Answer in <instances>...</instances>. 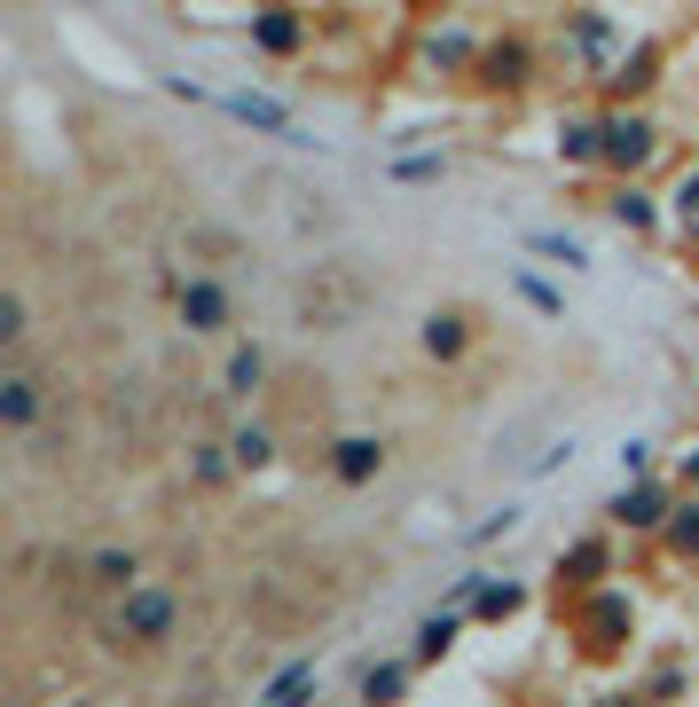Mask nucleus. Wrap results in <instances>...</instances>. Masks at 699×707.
<instances>
[{"instance_id":"f257e3e1","label":"nucleus","mask_w":699,"mask_h":707,"mask_svg":"<svg viewBox=\"0 0 699 707\" xmlns=\"http://www.w3.org/2000/svg\"><path fill=\"white\" fill-rule=\"evenodd\" d=\"M119 637L165 645V637H173V597H165V590H134V582H126V605H119Z\"/></svg>"},{"instance_id":"f03ea898","label":"nucleus","mask_w":699,"mask_h":707,"mask_svg":"<svg viewBox=\"0 0 699 707\" xmlns=\"http://www.w3.org/2000/svg\"><path fill=\"white\" fill-rule=\"evenodd\" d=\"M182 322L189 330H228V299H220V284H182Z\"/></svg>"},{"instance_id":"7ed1b4c3","label":"nucleus","mask_w":699,"mask_h":707,"mask_svg":"<svg viewBox=\"0 0 699 707\" xmlns=\"http://www.w3.org/2000/svg\"><path fill=\"white\" fill-rule=\"evenodd\" d=\"M0 417H9V424L24 432V424L40 417V378H24V370H17L9 386H0Z\"/></svg>"},{"instance_id":"20e7f679","label":"nucleus","mask_w":699,"mask_h":707,"mask_svg":"<svg viewBox=\"0 0 699 707\" xmlns=\"http://www.w3.org/2000/svg\"><path fill=\"white\" fill-rule=\"evenodd\" d=\"M645 150H652V134H645L637 119H629V126H605V157H621V165H637Z\"/></svg>"},{"instance_id":"39448f33","label":"nucleus","mask_w":699,"mask_h":707,"mask_svg":"<svg viewBox=\"0 0 699 707\" xmlns=\"http://www.w3.org/2000/svg\"><path fill=\"white\" fill-rule=\"evenodd\" d=\"M338 472H346V480H370V472H378V440H346Z\"/></svg>"},{"instance_id":"423d86ee","label":"nucleus","mask_w":699,"mask_h":707,"mask_svg":"<svg viewBox=\"0 0 699 707\" xmlns=\"http://www.w3.org/2000/svg\"><path fill=\"white\" fill-rule=\"evenodd\" d=\"M259 378H268V362H259V354H236V362H228V393H251Z\"/></svg>"},{"instance_id":"0eeeda50","label":"nucleus","mask_w":699,"mask_h":707,"mask_svg":"<svg viewBox=\"0 0 699 707\" xmlns=\"http://www.w3.org/2000/svg\"><path fill=\"white\" fill-rule=\"evenodd\" d=\"M95 582H111V590H119V582H134V559H119V551H103V559H95Z\"/></svg>"},{"instance_id":"6e6552de","label":"nucleus","mask_w":699,"mask_h":707,"mask_svg":"<svg viewBox=\"0 0 699 707\" xmlns=\"http://www.w3.org/2000/svg\"><path fill=\"white\" fill-rule=\"evenodd\" d=\"M228 449H236L244 464H268V432H236V440H228Z\"/></svg>"},{"instance_id":"1a4fd4ad","label":"nucleus","mask_w":699,"mask_h":707,"mask_svg":"<svg viewBox=\"0 0 699 707\" xmlns=\"http://www.w3.org/2000/svg\"><path fill=\"white\" fill-rule=\"evenodd\" d=\"M307 684H315V668H284V676L268 684V699H291V691H307Z\"/></svg>"},{"instance_id":"9d476101","label":"nucleus","mask_w":699,"mask_h":707,"mask_svg":"<svg viewBox=\"0 0 699 707\" xmlns=\"http://www.w3.org/2000/svg\"><path fill=\"white\" fill-rule=\"evenodd\" d=\"M449 637H456V622H424V645H417V653H424V660L449 653Z\"/></svg>"},{"instance_id":"9b49d317","label":"nucleus","mask_w":699,"mask_h":707,"mask_svg":"<svg viewBox=\"0 0 699 707\" xmlns=\"http://www.w3.org/2000/svg\"><path fill=\"white\" fill-rule=\"evenodd\" d=\"M0 338H9V346L24 338V299H9V307H0Z\"/></svg>"},{"instance_id":"f8f14e48","label":"nucleus","mask_w":699,"mask_h":707,"mask_svg":"<svg viewBox=\"0 0 699 707\" xmlns=\"http://www.w3.org/2000/svg\"><path fill=\"white\" fill-rule=\"evenodd\" d=\"M676 213H683V221H699V182H683V189H676Z\"/></svg>"}]
</instances>
